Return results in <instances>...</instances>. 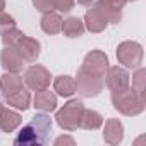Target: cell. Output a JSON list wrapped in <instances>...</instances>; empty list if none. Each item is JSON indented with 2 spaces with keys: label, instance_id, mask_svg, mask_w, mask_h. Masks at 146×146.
I'll return each mask as SVG.
<instances>
[{
  "label": "cell",
  "instance_id": "obj_1",
  "mask_svg": "<svg viewBox=\"0 0 146 146\" xmlns=\"http://www.w3.org/2000/svg\"><path fill=\"white\" fill-rule=\"evenodd\" d=\"M52 119L46 112L36 113L31 120L23 125V129L14 137L16 146H41L48 143V136L52 132Z\"/></svg>",
  "mask_w": 146,
  "mask_h": 146
},
{
  "label": "cell",
  "instance_id": "obj_2",
  "mask_svg": "<svg viewBox=\"0 0 146 146\" xmlns=\"http://www.w3.org/2000/svg\"><path fill=\"white\" fill-rule=\"evenodd\" d=\"M112 105L119 113H122L125 117H136L144 112L146 98L137 95L132 88H127L124 91L112 93Z\"/></svg>",
  "mask_w": 146,
  "mask_h": 146
},
{
  "label": "cell",
  "instance_id": "obj_3",
  "mask_svg": "<svg viewBox=\"0 0 146 146\" xmlns=\"http://www.w3.org/2000/svg\"><path fill=\"white\" fill-rule=\"evenodd\" d=\"M84 103L79 98H70L67 103H64L62 108L57 110L55 113V122L58 124L60 129L67 131V132H74L79 129V122L84 112Z\"/></svg>",
  "mask_w": 146,
  "mask_h": 146
},
{
  "label": "cell",
  "instance_id": "obj_4",
  "mask_svg": "<svg viewBox=\"0 0 146 146\" xmlns=\"http://www.w3.org/2000/svg\"><path fill=\"white\" fill-rule=\"evenodd\" d=\"M110 67V62H108V57L105 52L102 50H91L86 53L83 64H81V70L86 72L88 76H93V78H98V79H103L105 81V74Z\"/></svg>",
  "mask_w": 146,
  "mask_h": 146
},
{
  "label": "cell",
  "instance_id": "obj_5",
  "mask_svg": "<svg viewBox=\"0 0 146 146\" xmlns=\"http://www.w3.org/2000/svg\"><path fill=\"white\" fill-rule=\"evenodd\" d=\"M143 46L137 41H122L117 46V60L125 69H137L143 64Z\"/></svg>",
  "mask_w": 146,
  "mask_h": 146
},
{
  "label": "cell",
  "instance_id": "obj_6",
  "mask_svg": "<svg viewBox=\"0 0 146 146\" xmlns=\"http://www.w3.org/2000/svg\"><path fill=\"white\" fill-rule=\"evenodd\" d=\"M24 84L29 91H41V90H46L50 88V83H52V74L50 70L40 64H33L29 65L26 70H24Z\"/></svg>",
  "mask_w": 146,
  "mask_h": 146
},
{
  "label": "cell",
  "instance_id": "obj_7",
  "mask_svg": "<svg viewBox=\"0 0 146 146\" xmlns=\"http://www.w3.org/2000/svg\"><path fill=\"white\" fill-rule=\"evenodd\" d=\"M74 81H76V93H79L83 98H95L105 88V81L103 79L88 76L86 72H83L81 69H78V74H76Z\"/></svg>",
  "mask_w": 146,
  "mask_h": 146
},
{
  "label": "cell",
  "instance_id": "obj_8",
  "mask_svg": "<svg viewBox=\"0 0 146 146\" xmlns=\"http://www.w3.org/2000/svg\"><path fill=\"white\" fill-rule=\"evenodd\" d=\"M105 86L110 93H119L127 88H131V76L125 67L122 65H112L108 67L105 74Z\"/></svg>",
  "mask_w": 146,
  "mask_h": 146
},
{
  "label": "cell",
  "instance_id": "obj_9",
  "mask_svg": "<svg viewBox=\"0 0 146 146\" xmlns=\"http://www.w3.org/2000/svg\"><path fill=\"white\" fill-rule=\"evenodd\" d=\"M11 46H14V48L21 53V57L24 58L26 64H35V62L38 60L40 53H41V43H40L36 38L26 36L24 33H23V35L14 41V45H11Z\"/></svg>",
  "mask_w": 146,
  "mask_h": 146
},
{
  "label": "cell",
  "instance_id": "obj_10",
  "mask_svg": "<svg viewBox=\"0 0 146 146\" xmlns=\"http://www.w3.org/2000/svg\"><path fill=\"white\" fill-rule=\"evenodd\" d=\"M83 23H84V28H86L90 33H103V31L107 29L108 21H107L105 14L102 12V9L98 7L96 0L90 5V9L86 11Z\"/></svg>",
  "mask_w": 146,
  "mask_h": 146
},
{
  "label": "cell",
  "instance_id": "obj_11",
  "mask_svg": "<svg viewBox=\"0 0 146 146\" xmlns=\"http://www.w3.org/2000/svg\"><path fill=\"white\" fill-rule=\"evenodd\" d=\"M0 65L5 72H17L19 74L24 69L26 62L14 46H4V50L0 52Z\"/></svg>",
  "mask_w": 146,
  "mask_h": 146
},
{
  "label": "cell",
  "instance_id": "obj_12",
  "mask_svg": "<svg viewBox=\"0 0 146 146\" xmlns=\"http://www.w3.org/2000/svg\"><path fill=\"white\" fill-rule=\"evenodd\" d=\"M96 4L105 14L108 24H119L122 21V11L127 0H96Z\"/></svg>",
  "mask_w": 146,
  "mask_h": 146
},
{
  "label": "cell",
  "instance_id": "obj_13",
  "mask_svg": "<svg viewBox=\"0 0 146 146\" xmlns=\"http://www.w3.org/2000/svg\"><path fill=\"white\" fill-rule=\"evenodd\" d=\"M23 88H26V84L23 76H19L17 72H5L0 76V95H4L5 98L16 95Z\"/></svg>",
  "mask_w": 146,
  "mask_h": 146
},
{
  "label": "cell",
  "instance_id": "obj_14",
  "mask_svg": "<svg viewBox=\"0 0 146 146\" xmlns=\"http://www.w3.org/2000/svg\"><path fill=\"white\" fill-rule=\"evenodd\" d=\"M103 141L110 146H117L124 141V124L119 119H108L103 125Z\"/></svg>",
  "mask_w": 146,
  "mask_h": 146
},
{
  "label": "cell",
  "instance_id": "obj_15",
  "mask_svg": "<svg viewBox=\"0 0 146 146\" xmlns=\"http://www.w3.org/2000/svg\"><path fill=\"white\" fill-rule=\"evenodd\" d=\"M33 107L40 112H53L57 110V95L53 91H50L48 88L46 90H41V91H36L35 98H33Z\"/></svg>",
  "mask_w": 146,
  "mask_h": 146
},
{
  "label": "cell",
  "instance_id": "obj_16",
  "mask_svg": "<svg viewBox=\"0 0 146 146\" xmlns=\"http://www.w3.org/2000/svg\"><path fill=\"white\" fill-rule=\"evenodd\" d=\"M21 122H23V117L19 112L12 110L11 107L2 108V112H0V131L2 132H7V134L14 132L21 125Z\"/></svg>",
  "mask_w": 146,
  "mask_h": 146
},
{
  "label": "cell",
  "instance_id": "obj_17",
  "mask_svg": "<svg viewBox=\"0 0 146 146\" xmlns=\"http://www.w3.org/2000/svg\"><path fill=\"white\" fill-rule=\"evenodd\" d=\"M62 21H64L62 16L57 11H48V12H43L40 26H41L43 33H46V35H57L62 29Z\"/></svg>",
  "mask_w": 146,
  "mask_h": 146
},
{
  "label": "cell",
  "instance_id": "obj_18",
  "mask_svg": "<svg viewBox=\"0 0 146 146\" xmlns=\"http://www.w3.org/2000/svg\"><path fill=\"white\" fill-rule=\"evenodd\" d=\"M53 90L58 96H64V98H70L72 95L76 93V81L72 76H67V74H62V76H57L53 79Z\"/></svg>",
  "mask_w": 146,
  "mask_h": 146
},
{
  "label": "cell",
  "instance_id": "obj_19",
  "mask_svg": "<svg viewBox=\"0 0 146 146\" xmlns=\"http://www.w3.org/2000/svg\"><path fill=\"white\" fill-rule=\"evenodd\" d=\"M86 28H84V23L79 19V17H74L70 16L67 19L62 21V29L60 33H64L65 38H81L84 35Z\"/></svg>",
  "mask_w": 146,
  "mask_h": 146
},
{
  "label": "cell",
  "instance_id": "obj_20",
  "mask_svg": "<svg viewBox=\"0 0 146 146\" xmlns=\"http://www.w3.org/2000/svg\"><path fill=\"white\" fill-rule=\"evenodd\" d=\"M5 102H7V105H9L11 108H16V110H23V112H26V110L31 107V93H29L28 88H23V90L17 91L16 95L5 98Z\"/></svg>",
  "mask_w": 146,
  "mask_h": 146
},
{
  "label": "cell",
  "instance_id": "obj_21",
  "mask_svg": "<svg viewBox=\"0 0 146 146\" xmlns=\"http://www.w3.org/2000/svg\"><path fill=\"white\" fill-rule=\"evenodd\" d=\"M102 125H103L102 113H98L96 110H91V108H84L83 117H81V122H79V127L81 129H86V131H96Z\"/></svg>",
  "mask_w": 146,
  "mask_h": 146
},
{
  "label": "cell",
  "instance_id": "obj_22",
  "mask_svg": "<svg viewBox=\"0 0 146 146\" xmlns=\"http://www.w3.org/2000/svg\"><path fill=\"white\" fill-rule=\"evenodd\" d=\"M132 90L137 93V95H141V96H144L146 98V70L139 65L137 69H136V72L132 74Z\"/></svg>",
  "mask_w": 146,
  "mask_h": 146
},
{
  "label": "cell",
  "instance_id": "obj_23",
  "mask_svg": "<svg viewBox=\"0 0 146 146\" xmlns=\"http://www.w3.org/2000/svg\"><path fill=\"white\" fill-rule=\"evenodd\" d=\"M14 28H17V26H16V19L11 14H7V12L0 14V35H4V33L11 31Z\"/></svg>",
  "mask_w": 146,
  "mask_h": 146
},
{
  "label": "cell",
  "instance_id": "obj_24",
  "mask_svg": "<svg viewBox=\"0 0 146 146\" xmlns=\"http://www.w3.org/2000/svg\"><path fill=\"white\" fill-rule=\"evenodd\" d=\"M35 9L38 12H48V11H57V0H31Z\"/></svg>",
  "mask_w": 146,
  "mask_h": 146
},
{
  "label": "cell",
  "instance_id": "obj_25",
  "mask_svg": "<svg viewBox=\"0 0 146 146\" xmlns=\"http://www.w3.org/2000/svg\"><path fill=\"white\" fill-rule=\"evenodd\" d=\"M21 35H23V31L17 29V28H14V29L7 31V33H4V35H0V36H2V43H4V46H11V45H14V41H16Z\"/></svg>",
  "mask_w": 146,
  "mask_h": 146
},
{
  "label": "cell",
  "instance_id": "obj_26",
  "mask_svg": "<svg viewBox=\"0 0 146 146\" xmlns=\"http://www.w3.org/2000/svg\"><path fill=\"white\" fill-rule=\"evenodd\" d=\"M55 146H60V144H76V141L72 139L70 136H58L55 141H53Z\"/></svg>",
  "mask_w": 146,
  "mask_h": 146
},
{
  "label": "cell",
  "instance_id": "obj_27",
  "mask_svg": "<svg viewBox=\"0 0 146 146\" xmlns=\"http://www.w3.org/2000/svg\"><path fill=\"white\" fill-rule=\"evenodd\" d=\"M74 2H78L79 5H84V7H90L93 2H95V0H74Z\"/></svg>",
  "mask_w": 146,
  "mask_h": 146
},
{
  "label": "cell",
  "instance_id": "obj_28",
  "mask_svg": "<svg viewBox=\"0 0 146 146\" xmlns=\"http://www.w3.org/2000/svg\"><path fill=\"white\" fill-rule=\"evenodd\" d=\"M5 12V0H0V14Z\"/></svg>",
  "mask_w": 146,
  "mask_h": 146
},
{
  "label": "cell",
  "instance_id": "obj_29",
  "mask_svg": "<svg viewBox=\"0 0 146 146\" xmlns=\"http://www.w3.org/2000/svg\"><path fill=\"white\" fill-rule=\"evenodd\" d=\"M127 2H136V0H127Z\"/></svg>",
  "mask_w": 146,
  "mask_h": 146
}]
</instances>
